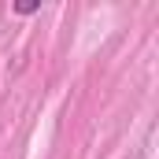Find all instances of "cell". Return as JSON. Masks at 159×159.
I'll use <instances>...</instances> for the list:
<instances>
[{"mask_svg": "<svg viewBox=\"0 0 159 159\" xmlns=\"http://www.w3.org/2000/svg\"><path fill=\"white\" fill-rule=\"evenodd\" d=\"M37 7H41V0H19V4H15V11H19V15H34Z\"/></svg>", "mask_w": 159, "mask_h": 159, "instance_id": "obj_1", "label": "cell"}]
</instances>
